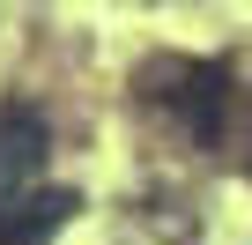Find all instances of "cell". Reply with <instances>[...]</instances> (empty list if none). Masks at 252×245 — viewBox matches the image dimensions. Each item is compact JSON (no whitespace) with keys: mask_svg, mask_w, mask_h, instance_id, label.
Returning <instances> with one entry per match:
<instances>
[{"mask_svg":"<svg viewBox=\"0 0 252 245\" xmlns=\"http://www.w3.org/2000/svg\"><path fill=\"white\" fill-rule=\"evenodd\" d=\"M141 97L171 104L178 127H193V141H222L230 119V67L222 60H156L141 74Z\"/></svg>","mask_w":252,"mask_h":245,"instance_id":"cell-1","label":"cell"},{"mask_svg":"<svg viewBox=\"0 0 252 245\" xmlns=\"http://www.w3.org/2000/svg\"><path fill=\"white\" fill-rule=\"evenodd\" d=\"M45 156H52V127L37 104H0V215L23 208L30 193H45Z\"/></svg>","mask_w":252,"mask_h":245,"instance_id":"cell-2","label":"cell"},{"mask_svg":"<svg viewBox=\"0 0 252 245\" xmlns=\"http://www.w3.org/2000/svg\"><path fill=\"white\" fill-rule=\"evenodd\" d=\"M74 215H82V193H74V186H45V193H30L23 208L0 215V245H52Z\"/></svg>","mask_w":252,"mask_h":245,"instance_id":"cell-3","label":"cell"}]
</instances>
